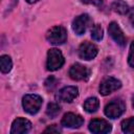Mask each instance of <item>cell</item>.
Segmentation results:
<instances>
[{"instance_id": "cell-6", "label": "cell", "mask_w": 134, "mask_h": 134, "mask_svg": "<svg viewBox=\"0 0 134 134\" xmlns=\"http://www.w3.org/2000/svg\"><path fill=\"white\" fill-rule=\"evenodd\" d=\"M92 24V20L89 15L83 14L77 17L72 21V29L76 35H83L87 28Z\"/></svg>"}, {"instance_id": "cell-11", "label": "cell", "mask_w": 134, "mask_h": 134, "mask_svg": "<svg viewBox=\"0 0 134 134\" xmlns=\"http://www.w3.org/2000/svg\"><path fill=\"white\" fill-rule=\"evenodd\" d=\"M89 130L95 134H105V133H109L112 130V127L105 119L94 118L89 124Z\"/></svg>"}, {"instance_id": "cell-7", "label": "cell", "mask_w": 134, "mask_h": 134, "mask_svg": "<svg viewBox=\"0 0 134 134\" xmlns=\"http://www.w3.org/2000/svg\"><path fill=\"white\" fill-rule=\"evenodd\" d=\"M98 52V49L97 47L93 44V43H90L88 41H85L83 42L80 47H79V50H77V53H79V57L82 59V60H86V61H89V60H92L96 57Z\"/></svg>"}, {"instance_id": "cell-10", "label": "cell", "mask_w": 134, "mask_h": 134, "mask_svg": "<svg viewBox=\"0 0 134 134\" xmlns=\"http://www.w3.org/2000/svg\"><path fill=\"white\" fill-rule=\"evenodd\" d=\"M121 87V82L115 77H108L104 80L99 85V93L102 95H108L113 91L118 90Z\"/></svg>"}, {"instance_id": "cell-13", "label": "cell", "mask_w": 134, "mask_h": 134, "mask_svg": "<svg viewBox=\"0 0 134 134\" xmlns=\"http://www.w3.org/2000/svg\"><path fill=\"white\" fill-rule=\"evenodd\" d=\"M108 31L109 35L111 36V38L120 46H125L126 45V37L121 30V28L119 27V25L116 22H111L108 26Z\"/></svg>"}, {"instance_id": "cell-2", "label": "cell", "mask_w": 134, "mask_h": 134, "mask_svg": "<svg viewBox=\"0 0 134 134\" xmlns=\"http://www.w3.org/2000/svg\"><path fill=\"white\" fill-rule=\"evenodd\" d=\"M46 40L52 45L64 44L67 40V31H66L65 27H63L61 25L51 27L46 34Z\"/></svg>"}, {"instance_id": "cell-5", "label": "cell", "mask_w": 134, "mask_h": 134, "mask_svg": "<svg viewBox=\"0 0 134 134\" xmlns=\"http://www.w3.org/2000/svg\"><path fill=\"white\" fill-rule=\"evenodd\" d=\"M69 76L73 81H87L90 76V69L80 63L73 64L69 69Z\"/></svg>"}, {"instance_id": "cell-12", "label": "cell", "mask_w": 134, "mask_h": 134, "mask_svg": "<svg viewBox=\"0 0 134 134\" xmlns=\"http://www.w3.org/2000/svg\"><path fill=\"white\" fill-rule=\"evenodd\" d=\"M31 129V122L23 117H17L13 124L10 129V134H24L27 133Z\"/></svg>"}, {"instance_id": "cell-18", "label": "cell", "mask_w": 134, "mask_h": 134, "mask_svg": "<svg viewBox=\"0 0 134 134\" xmlns=\"http://www.w3.org/2000/svg\"><path fill=\"white\" fill-rule=\"evenodd\" d=\"M61 111V107L55 104V103H50L48 104L47 106V109H46V114L50 117V118H54L58 116V114L60 113Z\"/></svg>"}, {"instance_id": "cell-26", "label": "cell", "mask_w": 134, "mask_h": 134, "mask_svg": "<svg viewBox=\"0 0 134 134\" xmlns=\"http://www.w3.org/2000/svg\"><path fill=\"white\" fill-rule=\"evenodd\" d=\"M132 105H133V108H134V97H133V103H132Z\"/></svg>"}, {"instance_id": "cell-1", "label": "cell", "mask_w": 134, "mask_h": 134, "mask_svg": "<svg viewBox=\"0 0 134 134\" xmlns=\"http://www.w3.org/2000/svg\"><path fill=\"white\" fill-rule=\"evenodd\" d=\"M43 104V99L38 94H26L22 98L23 110L28 114H36Z\"/></svg>"}, {"instance_id": "cell-25", "label": "cell", "mask_w": 134, "mask_h": 134, "mask_svg": "<svg viewBox=\"0 0 134 134\" xmlns=\"http://www.w3.org/2000/svg\"><path fill=\"white\" fill-rule=\"evenodd\" d=\"M39 0H26V2L27 3H30V4H32V3H36V2H38Z\"/></svg>"}, {"instance_id": "cell-15", "label": "cell", "mask_w": 134, "mask_h": 134, "mask_svg": "<svg viewBox=\"0 0 134 134\" xmlns=\"http://www.w3.org/2000/svg\"><path fill=\"white\" fill-rule=\"evenodd\" d=\"M111 8H112L113 12H115V13H117L119 15H126L130 10L129 5L122 0H115L111 4Z\"/></svg>"}, {"instance_id": "cell-17", "label": "cell", "mask_w": 134, "mask_h": 134, "mask_svg": "<svg viewBox=\"0 0 134 134\" xmlns=\"http://www.w3.org/2000/svg\"><path fill=\"white\" fill-rule=\"evenodd\" d=\"M121 130L127 134H134V117L127 118L121 121Z\"/></svg>"}, {"instance_id": "cell-9", "label": "cell", "mask_w": 134, "mask_h": 134, "mask_svg": "<svg viewBox=\"0 0 134 134\" xmlns=\"http://www.w3.org/2000/svg\"><path fill=\"white\" fill-rule=\"evenodd\" d=\"M84 124V118L75 113H66L61 120V125L65 128H70V129H77L82 127Z\"/></svg>"}, {"instance_id": "cell-24", "label": "cell", "mask_w": 134, "mask_h": 134, "mask_svg": "<svg viewBox=\"0 0 134 134\" xmlns=\"http://www.w3.org/2000/svg\"><path fill=\"white\" fill-rule=\"evenodd\" d=\"M129 19H130V22L132 23V25L134 26V7H132L129 10Z\"/></svg>"}, {"instance_id": "cell-21", "label": "cell", "mask_w": 134, "mask_h": 134, "mask_svg": "<svg viewBox=\"0 0 134 134\" xmlns=\"http://www.w3.org/2000/svg\"><path fill=\"white\" fill-rule=\"evenodd\" d=\"M55 84H57V80H55V77H53V76H49V77H47V80L45 81V87L48 88V89H52V88L55 86Z\"/></svg>"}, {"instance_id": "cell-23", "label": "cell", "mask_w": 134, "mask_h": 134, "mask_svg": "<svg viewBox=\"0 0 134 134\" xmlns=\"http://www.w3.org/2000/svg\"><path fill=\"white\" fill-rule=\"evenodd\" d=\"M44 132H45V133H48V132H50V133H59V132H61V130H60L55 125H52V126L48 127L47 129H45Z\"/></svg>"}, {"instance_id": "cell-16", "label": "cell", "mask_w": 134, "mask_h": 134, "mask_svg": "<svg viewBox=\"0 0 134 134\" xmlns=\"http://www.w3.org/2000/svg\"><path fill=\"white\" fill-rule=\"evenodd\" d=\"M13 67V62L9 55L7 54H3L0 58V69L3 73H8L12 70Z\"/></svg>"}, {"instance_id": "cell-19", "label": "cell", "mask_w": 134, "mask_h": 134, "mask_svg": "<svg viewBox=\"0 0 134 134\" xmlns=\"http://www.w3.org/2000/svg\"><path fill=\"white\" fill-rule=\"evenodd\" d=\"M91 37L93 40L95 41H100L104 37V31L103 28L99 24H95L92 28H91Z\"/></svg>"}, {"instance_id": "cell-3", "label": "cell", "mask_w": 134, "mask_h": 134, "mask_svg": "<svg viewBox=\"0 0 134 134\" xmlns=\"http://www.w3.org/2000/svg\"><path fill=\"white\" fill-rule=\"evenodd\" d=\"M64 57L62 52L57 48H51L47 52V69L50 71H55L64 65Z\"/></svg>"}, {"instance_id": "cell-8", "label": "cell", "mask_w": 134, "mask_h": 134, "mask_svg": "<svg viewBox=\"0 0 134 134\" xmlns=\"http://www.w3.org/2000/svg\"><path fill=\"white\" fill-rule=\"evenodd\" d=\"M79 95V89L75 86H66L59 90V92L55 94V98L59 102L64 103H71L75 97Z\"/></svg>"}, {"instance_id": "cell-22", "label": "cell", "mask_w": 134, "mask_h": 134, "mask_svg": "<svg viewBox=\"0 0 134 134\" xmlns=\"http://www.w3.org/2000/svg\"><path fill=\"white\" fill-rule=\"evenodd\" d=\"M81 2L85 4H92L95 6H100L103 4V0H81Z\"/></svg>"}, {"instance_id": "cell-4", "label": "cell", "mask_w": 134, "mask_h": 134, "mask_svg": "<svg viewBox=\"0 0 134 134\" xmlns=\"http://www.w3.org/2000/svg\"><path fill=\"white\" fill-rule=\"evenodd\" d=\"M125 110H126L125 103L119 98H115L106 105L104 112L105 115L108 116L109 118H117L125 112Z\"/></svg>"}, {"instance_id": "cell-14", "label": "cell", "mask_w": 134, "mask_h": 134, "mask_svg": "<svg viewBox=\"0 0 134 134\" xmlns=\"http://www.w3.org/2000/svg\"><path fill=\"white\" fill-rule=\"evenodd\" d=\"M83 107H84V109H85L86 112H88V113H93V112L97 111V109H98V107H99V100H98V98L95 97V96L88 97V98L85 100Z\"/></svg>"}, {"instance_id": "cell-20", "label": "cell", "mask_w": 134, "mask_h": 134, "mask_svg": "<svg viewBox=\"0 0 134 134\" xmlns=\"http://www.w3.org/2000/svg\"><path fill=\"white\" fill-rule=\"evenodd\" d=\"M128 63L131 67L134 68V41L130 45V51H129V55H128Z\"/></svg>"}]
</instances>
